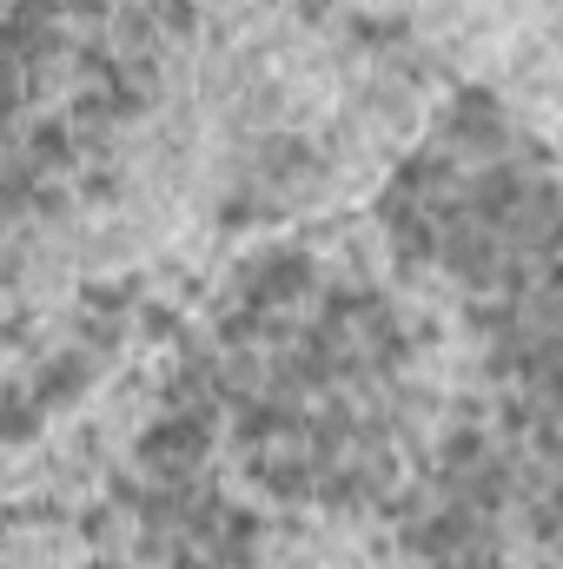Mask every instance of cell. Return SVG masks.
Listing matches in <instances>:
<instances>
[{"instance_id":"obj_1","label":"cell","mask_w":563,"mask_h":569,"mask_svg":"<svg viewBox=\"0 0 563 569\" xmlns=\"http://www.w3.org/2000/svg\"><path fill=\"white\" fill-rule=\"evenodd\" d=\"M140 457H146V470H159V483H179V477L206 457V425H199V418H172V425L146 430Z\"/></svg>"}]
</instances>
